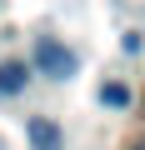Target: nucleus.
<instances>
[{"label":"nucleus","mask_w":145,"mask_h":150,"mask_svg":"<svg viewBox=\"0 0 145 150\" xmlns=\"http://www.w3.org/2000/svg\"><path fill=\"white\" fill-rule=\"evenodd\" d=\"M30 140H35L40 150H55V140H60V130H55L50 120H30Z\"/></svg>","instance_id":"obj_4"},{"label":"nucleus","mask_w":145,"mask_h":150,"mask_svg":"<svg viewBox=\"0 0 145 150\" xmlns=\"http://www.w3.org/2000/svg\"><path fill=\"white\" fill-rule=\"evenodd\" d=\"M25 80H30V65L25 60H5L0 65V95H20Z\"/></svg>","instance_id":"obj_2"},{"label":"nucleus","mask_w":145,"mask_h":150,"mask_svg":"<svg viewBox=\"0 0 145 150\" xmlns=\"http://www.w3.org/2000/svg\"><path fill=\"white\" fill-rule=\"evenodd\" d=\"M135 150H145V145H135Z\"/></svg>","instance_id":"obj_5"},{"label":"nucleus","mask_w":145,"mask_h":150,"mask_svg":"<svg viewBox=\"0 0 145 150\" xmlns=\"http://www.w3.org/2000/svg\"><path fill=\"white\" fill-rule=\"evenodd\" d=\"M100 105H110V110H125V105H130V90H125L120 80H110V85H100Z\"/></svg>","instance_id":"obj_3"},{"label":"nucleus","mask_w":145,"mask_h":150,"mask_svg":"<svg viewBox=\"0 0 145 150\" xmlns=\"http://www.w3.org/2000/svg\"><path fill=\"white\" fill-rule=\"evenodd\" d=\"M35 70L50 75V80H70V75L80 70V60L70 55L60 40H35Z\"/></svg>","instance_id":"obj_1"}]
</instances>
